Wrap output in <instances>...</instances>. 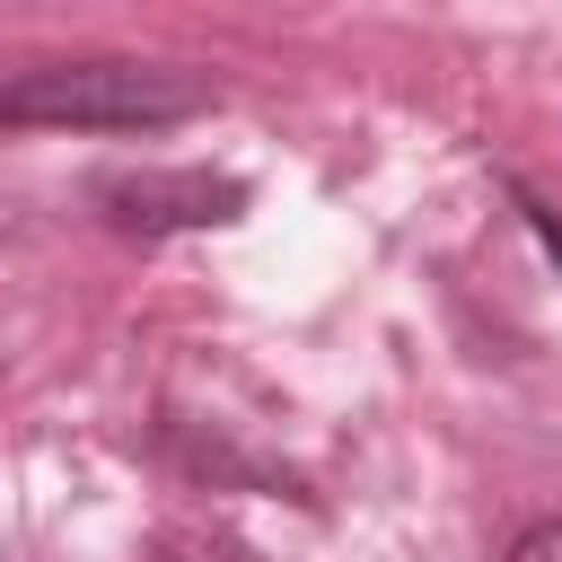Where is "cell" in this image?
Masks as SVG:
<instances>
[{
    "mask_svg": "<svg viewBox=\"0 0 562 562\" xmlns=\"http://www.w3.org/2000/svg\"><path fill=\"white\" fill-rule=\"evenodd\" d=\"M97 220L123 237H176V228H228L246 211V176L211 167H140V176H97L88 184Z\"/></svg>",
    "mask_w": 562,
    "mask_h": 562,
    "instance_id": "obj_2",
    "label": "cell"
},
{
    "mask_svg": "<svg viewBox=\"0 0 562 562\" xmlns=\"http://www.w3.org/2000/svg\"><path fill=\"white\" fill-rule=\"evenodd\" d=\"M211 105V79L132 61V53H88V61H35L0 79V123L9 132H167Z\"/></svg>",
    "mask_w": 562,
    "mask_h": 562,
    "instance_id": "obj_1",
    "label": "cell"
},
{
    "mask_svg": "<svg viewBox=\"0 0 562 562\" xmlns=\"http://www.w3.org/2000/svg\"><path fill=\"white\" fill-rule=\"evenodd\" d=\"M509 562H562V518H536V527L509 544Z\"/></svg>",
    "mask_w": 562,
    "mask_h": 562,
    "instance_id": "obj_3",
    "label": "cell"
}]
</instances>
